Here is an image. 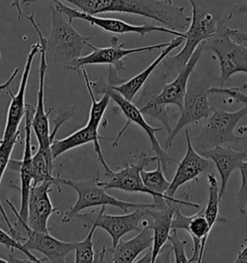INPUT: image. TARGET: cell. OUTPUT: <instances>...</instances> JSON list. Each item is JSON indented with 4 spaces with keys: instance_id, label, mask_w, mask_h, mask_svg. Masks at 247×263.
<instances>
[{
    "instance_id": "1",
    "label": "cell",
    "mask_w": 247,
    "mask_h": 263,
    "mask_svg": "<svg viewBox=\"0 0 247 263\" xmlns=\"http://www.w3.org/2000/svg\"><path fill=\"white\" fill-rule=\"evenodd\" d=\"M42 0H22V4L29 6ZM77 6L90 15L105 13H121L143 16L153 20L172 30L186 31L191 17L185 14L184 6H175L165 0H63Z\"/></svg>"
},
{
    "instance_id": "2",
    "label": "cell",
    "mask_w": 247,
    "mask_h": 263,
    "mask_svg": "<svg viewBox=\"0 0 247 263\" xmlns=\"http://www.w3.org/2000/svg\"><path fill=\"white\" fill-rule=\"evenodd\" d=\"M192 7V16L188 28L184 32L186 36L185 47L173 57H166L162 61L161 71L168 78L171 74H178L188 62L195 49L203 42L211 38L220 30L227 27V24L231 20V14H225L223 11L205 3L202 0H188Z\"/></svg>"
},
{
    "instance_id": "3",
    "label": "cell",
    "mask_w": 247,
    "mask_h": 263,
    "mask_svg": "<svg viewBox=\"0 0 247 263\" xmlns=\"http://www.w3.org/2000/svg\"><path fill=\"white\" fill-rule=\"evenodd\" d=\"M23 18L27 20L30 23L35 31L37 32L40 42V67H39V91L38 97H37V106L35 107V112L32 118V130L35 133L36 138L38 141L39 148L45 156L46 160L50 165L54 166V159L52 154H51V143L54 139H55V135L59 130L60 126L64 124L70 117L63 118L61 116L57 117V119L54 121L55 126L54 130L50 132L49 127V114L51 113L52 109L50 108L47 112L46 111L45 106V83H46V71H47V63H46V38L43 35L41 31L39 24L35 20V13L32 12L31 15H24Z\"/></svg>"
},
{
    "instance_id": "4",
    "label": "cell",
    "mask_w": 247,
    "mask_h": 263,
    "mask_svg": "<svg viewBox=\"0 0 247 263\" xmlns=\"http://www.w3.org/2000/svg\"><path fill=\"white\" fill-rule=\"evenodd\" d=\"M99 178L77 181L60 178V183L73 188L77 194V201L62 218L63 224L70 223L78 213L86 209L96 206H116L128 212L130 209H152L154 203H140L121 201L107 193V190L100 185Z\"/></svg>"
},
{
    "instance_id": "5",
    "label": "cell",
    "mask_w": 247,
    "mask_h": 263,
    "mask_svg": "<svg viewBox=\"0 0 247 263\" xmlns=\"http://www.w3.org/2000/svg\"><path fill=\"white\" fill-rule=\"evenodd\" d=\"M189 85L185 93L183 107L180 112L177 124L172 128L165 142V151L173 144L179 132L189 124H197L202 120L207 119L214 111L215 107L208 100L210 89V78L206 74L201 76L193 71L188 80Z\"/></svg>"
},
{
    "instance_id": "6",
    "label": "cell",
    "mask_w": 247,
    "mask_h": 263,
    "mask_svg": "<svg viewBox=\"0 0 247 263\" xmlns=\"http://www.w3.org/2000/svg\"><path fill=\"white\" fill-rule=\"evenodd\" d=\"M91 86H92L93 91L95 95H100V93H108L110 99L116 103V109L123 114V116L127 119V124L122 128V130L118 133L115 141L113 142V146H117L119 141L121 139L126 129L131 124H136L138 125L140 128H142L144 132H146L151 145H152V149L155 155L157 156V160L162 164V170L164 173H167L166 170V165L169 162H179L175 158H173L171 155L162 148L158 139L155 136V133L157 132H162V127H153L152 125L148 124L144 118V114L140 111V109L133 103L132 101H129L125 99L121 93H118L114 89H112L108 83H103L101 80L100 81H91Z\"/></svg>"
},
{
    "instance_id": "7",
    "label": "cell",
    "mask_w": 247,
    "mask_h": 263,
    "mask_svg": "<svg viewBox=\"0 0 247 263\" xmlns=\"http://www.w3.org/2000/svg\"><path fill=\"white\" fill-rule=\"evenodd\" d=\"M247 115V106L235 112L215 109L205 119L201 130L191 139L193 147L197 153L222 146L226 143H239L244 139L242 135H236L235 129L239 121Z\"/></svg>"
},
{
    "instance_id": "8",
    "label": "cell",
    "mask_w": 247,
    "mask_h": 263,
    "mask_svg": "<svg viewBox=\"0 0 247 263\" xmlns=\"http://www.w3.org/2000/svg\"><path fill=\"white\" fill-rule=\"evenodd\" d=\"M91 38L80 35L63 14L51 6V28L46 38V53L57 62L68 66L79 58Z\"/></svg>"
},
{
    "instance_id": "9",
    "label": "cell",
    "mask_w": 247,
    "mask_h": 263,
    "mask_svg": "<svg viewBox=\"0 0 247 263\" xmlns=\"http://www.w3.org/2000/svg\"><path fill=\"white\" fill-rule=\"evenodd\" d=\"M229 29L227 26L202 43L203 49L213 51L219 61L220 87H225L236 73L247 74V47L232 39ZM240 89H247V83Z\"/></svg>"
},
{
    "instance_id": "10",
    "label": "cell",
    "mask_w": 247,
    "mask_h": 263,
    "mask_svg": "<svg viewBox=\"0 0 247 263\" xmlns=\"http://www.w3.org/2000/svg\"><path fill=\"white\" fill-rule=\"evenodd\" d=\"M169 43H162L153 46L135 47V48H123V43H120L119 39L113 36L111 38V46L108 47H97L90 42L87 43V47L92 48V52L86 56H80L73 62L69 63L67 68L69 70L77 71L82 67L88 65H108V67H113L120 71L125 70L123 59L131 54L151 52L157 49H162L167 47Z\"/></svg>"
},
{
    "instance_id": "11",
    "label": "cell",
    "mask_w": 247,
    "mask_h": 263,
    "mask_svg": "<svg viewBox=\"0 0 247 263\" xmlns=\"http://www.w3.org/2000/svg\"><path fill=\"white\" fill-rule=\"evenodd\" d=\"M55 3V8L57 9L59 12H61L63 15L69 17V23L73 24L74 20H81L87 22L91 24L92 26H97L100 27V29L104 31L110 32V33H115V34H137L141 37H144L149 33L153 32H161V33H167L170 35H175V36H181L185 37V33L183 32L176 31L172 30L167 27L164 26H157L154 24H144V25H134V24H128L126 22H123L121 20H116V18H107V17H100V16H95V15H90L84 13L82 11H79L77 9L69 8L66 6L64 3H62L61 0H54Z\"/></svg>"
},
{
    "instance_id": "12",
    "label": "cell",
    "mask_w": 247,
    "mask_h": 263,
    "mask_svg": "<svg viewBox=\"0 0 247 263\" xmlns=\"http://www.w3.org/2000/svg\"><path fill=\"white\" fill-rule=\"evenodd\" d=\"M107 206H100L98 213H78L77 217L84 228L95 226L108 232L111 237L112 247H115L123 235L129 232H139L141 222L146 217L145 209H135L131 213L126 215H109L105 213Z\"/></svg>"
},
{
    "instance_id": "13",
    "label": "cell",
    "mask_w": 247,
    "mask_h": 263,
    "mask_svg": "<svg viewBox=\"0 0 247 263\" xmlns=\"http://www.w3.org/2000/svg\"><path fill=\"white\" fill-rule=\"evenodd\" d=\"M154 206L152 209H145L146 216L152 219L150 228L153 231V246H152V263H154L161 248L167 242L170 232L172 230L173 218L177 210L182 205L200 209L198 203H194L187 200L166 199L162 198L154 201Z\"/></svg>"
},
{
    "instance_id": "14",
    "label": "cell",
    "mask_w": 247,
    "mask_h": 263,
    "mask_svg": "<svg viewBox=\"0 0 247 263\" xmlns=\"http://www.w3.org/2000/svg\"><path fill=\"white\" fill-rule=\"evenodd\" d=\"M6 203L15 214L17 223L21 224L26 233V241L23 243L24 249L27 251H36L41 253L48 262L65 263L66 257L75 250V242H64L54 238L49 232H38L27 224L20 215L19 211L10 200H6Z\"/></svg>"
},
{
    "instance_id": "15",
    "label": "cell",
    "mask_w": 247,
    "mask_h": 263,
    "mask_svg": "<svg viewBox=\"0 0 247 263\" xmlns=\"http://www.w3.org/2000/svg\"><path fill=\"white\" fill-rule=\"evenodd\" d=\"M157 156H149L145 153L139 155L138 162L131 164L128 161L125 162V167L120 171H105V181H99L100 185L105 190L119 189L127 193H141L154 196V193L150 191L144 185L141 178V171L144 170L149 164L157 161Z\"/></svg>"
},
{
    "instance_id": "16",
    "label": "cell",
    "mask_w": 247,
    "mask_h": 263,
    "mask_svg": "<svg viewBox=\"0 0 247 263\" xmlns=\"http://www.w3.org/2000/svg\"><path fill=\"white\" fill-rule=\"evenodd\" d=\"M35 112V107L30 104H26L24 114V149L22 160H10L7 169L17 171L20 173V192H21V209L20 215L23 220L27 221V206L30 189L33 185V174H32V157L33 147L31 142L32 132V118Z\"/></svg>"
},
{
    "instance_id": "17",
    "label": "cell",
    "mask_w": 247,
    "mask_h": 263,
    "mask_svg": "<svg viewBox=\"0 0 247 263\" xmlns=\"http://www.w3.org/2000/svg\"><path fill=\"white\" fill-rule=\"evenodd\" d=\"M203 51H204V49H203L202 44H201L200 46L195 49L191 57L189 58L188 62L185 64V67L179 71L177 77L173 81H171L169 83H166L165 85L163 86L162 91L154 98L138 100L136 101L135 105L139 107L146 102L152 101V102L162 104V105H175L181 110L183 107L184 99H185L186 90H187L188 80L190 78L191 73L194 71L196 65L199 62Z\"/></svg>"
},
{
    "instance_id": "18",
    "label": "cell",
    "mask_w": 247,
    "mask_h": 263,
    "mask_svg": "<svg viewBox=\"0 0 247 263\" xmlns=\"http://www.w3.org/2000/svg\"><path fill=\"white\" fill-rule=\"evenodd\" d=\"M40 42L34 44L31 47L30 51L27 55L25 66L23 69V77L21 83L19 86L17 92L14 93L10 89H6L8 93L11 97V102L9 104L7 112V120H6V124L4 128V133L2 139H8L12 136H14L19 132L20 124L24 119V114H25V93L27 89V84L29 80V76H30L31 68L32 64L34 61L35 56L40 53Z\"/></svg>"
},
{
    "instance_id": "19",
    "label": "cell",
    "mask_w": 247,
    "mask_h": 263,
    "mask_svg": "<svg viewBox=\"0 0 247 263\" xmlns=\"http://www.w3.org/2000/svg\"><path fill=\"white\" fill-rule=\"evenodd\" d=\"M51 185H54L51 181H44L31 187L26 223L31 229L38 232H49L47 227L49 218L52 214L60 213L49 197Z\"/></svg>"
},
{
    "instance_id": "20",
    "label": "cell",
    "mask_w": 247,
    "mask_h": 263,
    "mask_svg": "<svg viewBox=\"0 0 247 263\" xmlns=\"http://www.w3.org/2000/svg\"><path fill=\"white\" fill-rule=\"evenodd\" d=\"M185 137L187 144L186 153L184 158L180 162H178L179 165L177 171L172 181L170 182L168 190L165 193L169 198H175V195L180 187L185 185L186 182L198 178L202 173L208 171L214 165V163L208 158L204 157L194 149L188 129L185 130Z\"/></svg>"
},
{
    "instance_id": "21",
    "label": "cell",
    "mask_w": 247,
    "mask_h": 263,
    "mask_svg": "<svg viewBox=\"0 0 247 263\" xmlns=\"http://www.w3.org/2000/svg\"><path fill=\"white\" fill-rule=\"evenodd\" d=\"M172 229L185 230L189 233L193 241V255L191 258H188V262H202L211 232L203 209L191 216H185L179 209L173 218Z\"/></svg>"
},
{
    "instance_id": "22",
    "label": "cell",
    "mask_w": 247,
    "mask_h": 263,
    "mask_svg": "<svg viewBox=\"0 0 247 263\" xmlns=\"http://www.w3.org/2000/svg\"><path fill=\"white\" fill-rule=\"evenodd\" d=\"M204 157L208 158L219 173L221 178V184L219 187V197L222 200L229 182V178L231 177L232 173L236 169L239 168V166L246 158L247 151L244 149L242 152H237L233 149L231 147H218L209 148L207 151L198 153Z\"/></svg>"
},
{
    "instance_id": "23",
    "label": "cell",
    "mask_w": 247,
    "mask_h": 263,
    "mask_svg": "<svg viewBox=\"0 0 247 263\" xmlns=\"http://www.w3.org/2000/svg\"><path fill=\"white\" fill-rule=\"evenodd\" d=\"M105 138L99 134V132L93 129L88 124H86L84 127L78 129L73 134L69 135L68 137L61 140L54 139L51 143V154L54 156V159L58 158L62 155L66 154L67 152L72 151L76 147L84 146L86 144L93 143L94 151L98 155V160L100 161L104 170H110V167L104 159V156L102 155L101 147H100V139ZM107 139V138H105Z\"/></svg>"
},
{
    "instance_id": "24",
    "label": "cell",
    "mask_w": 247,
    "mask_h": 263,
    "mask_svg": "<svg viewBox=\"0 0 247 263\" xmlns=\"http://www.w3.org/2000/svg\"><path fill=\"white\" fill-rule=\"evenodd\" d=\"M153 246V231L150 228V222L144 221L141 224V230L133 238L123 241L120 240L115 247H112L111 261L114 263L134 262L143 252L152 249Z\"/></svg>"
},
{
    "instance_id": "25",
    "label": "cell",
    "mask_w": 247,
    "mask_h": 263,
    "mask_svg": "<svg viewBox=\"0 0 247 263\" xmlns=\"http://www.w3.org/2000/svg\"><path fill=\"white\" fill-rule=\"evenodd\" d=\"M185 37L176 36L175 39L169 42V45L167 47L162 48V52L158 55V57L154 60V62L151 63L143 71H141L140 73L136 74L131 79H127L120 85L111 86L109 84L108 85L110 86L112 89H114L118 93H121L125 99L132 101L135 95L138 93L143 86L145 85L148 79L152 77L155 69H157V67L168 56L170 52H172L174 49L180 47L185 42Z\"/></svg>"
},
{
    "instance_id": "26",
    "label": "cell",
    "mask_w": 247,
    "mask_h": 263,
    "mask_svg": "<svg viewBox=\"0 0 247 263\" xmlns=\"http://www.w3.org/2000/svg\"><path fill=\"white\" fill-rule=\"evenodd\" d=\"M208 201L207 205L203 208L204 215L207 219L208 226L213 231L216 223H226L227 219L220 215L219 205L221 199L219 197V185L216 175L210 173L208 175Z\"/></svg>"
},
{
    "instance_id": "27",
    "label": "cell",
    "mask_w": 247,
    "mask_h": 263,
    "mask_svg": "<svg viewBox=\"0 0 247 263\" xmlns=\"http://www.w3.org/2000/svg\"><path fill=\"white\" fill-rule=\"evenodd\" d=\"M80 70L82 72V76L84 78L85 85H86L87 91H88L90 99H91V108H90V112H89V120H88L87 124L90 127H92L93 129L99 132V127H100L101 121L103 119L104 113L108 109L111 99H110L108 93H103V97L100 99V101H97L96 100V95L94 93L92 86H91V80L89 79L85 67H82Z\"/></svg>"
},
{
    "instance_id": "28",
    "label": "cell",
    "mask_w": 247,
    "mask_h": 263,
    "mask_svg": "<svg viewBox=\"0 0 247 263\" xmlns=\"http://www.w3.org/2000/svg\"><path fill=\"white\" fill-rule=\"evenodd\" d=\"M156 162H157V168L155 170L150 171V172H147L145 170L141 171L140 175H141L142 181L144 185L154 193V196L152 197L154 201L160 198L174 199V198H169L165 195L166 191L169 188L170 181L165 178L164 171L162 170V164L160 162V160H157Z\"/></svg>"
},
{
    "instance_id": "29",
    "label": "cell",
    "mask_w": 247,
    "mask_h": 263,
    "mask_svg": "<svg viewBox=\"0 0 247 263\" xmlns=\"http://www.w3.org/2000/svg\"><path fill=\"white\" fill-rule=\"evenodd\" d=\"M97 230V227L92 226L90 232L86 238L82 241L75 242V262H95V252H94V242L93 236Z\"/></svg>"
},
{
    "instance_id": "30",
    "label": "cell",
    "mask_w": 247,
    "mask_h": 263,
    "mask_svg": "<svg viewBox=\"0 0 247 263\" xmlns=\"http://www.w3.org/2000/svg\"><path fill=\"white\" fill-rule=\"evenodd\" d=\"M0 245H3L4 247L9 249L11 253H13L15 250L20 251L21 253H23V255H25L28 259H30L32 262H48L46 257L38 258L37 256L33 255L30 251H27L26 249H24L23 243L21 241L14 238L10 233L4 232L1 228H0Z\"/></svg>"
},
{
    "instance_id": "31",
    "label": "cell",
    "mask_w": 247,
    "mask_h": 263,
    "mask_svg": "<svg viewBox=\"0 0 247 263\" xmlns=\"http://www.w3.org/2000/svg\"><path fill=\"white\" fill-rule=\"evenodd\" d=\"M20 139V132L8 139L0 141V184L3 176L7 170L8 165L11 160L12 153L14 151L17 140Z\"/></svg>"
},
{
    "instance_id": "32",
    "label": "cell",
    "mask_w": 247,
    "mask_h": 263,
    "mask_svg": "<svg viewBox=\"0 0 247 263\" xmlns=\"http://www.w3.org/2000/svg\"><path fill=\"white\" fill-rule=\"evenodd\" d=\"M167 241L169 242L172 252L174 253L175 262H188V258L185 254V245L187 244V242L180 238L177 229L171 230Z\"/></svg>"
},
{
    "instance_id": "33",
    "label": "cell",
    "mask_w": 247,
    "mask_h": 263,
    "mask_svg": "<svg viewBox=\"0 0 247 263\" xmlns=\"http://www.w3.org/2000/svg\"><path fill=\"white\" fill-rule=\"evenodd\" d=\"M239 171L241 174V185L237 196L238 206L241 215H244L247 210V162L243 161L239 166Z\"/></svg>"
},
{
    "instance_id": "34",
    "label": "cell",
    "mask_w": 247,
    "mask_h": 263,
    "mask_svg": "<svg viewBox=\"0 0 247 263\" xmlns=\"http://www.w3.org/2000/svg\"><path fill=\"white\" fill-rule=\"evenodd\" d=\"M209 93H224L229 96V98L235 102L243 103L247 106V93H243L241 89L237 88H226V87H213L209 89Z\"/></svg>"
},
{
    "instance_id": "35",
    "label": "cell",
    "mask_w": 247,
    "mask_h": 263,
    "mask_svg": "<svg viewBox=\"0 0 247 263\" xmlns=\"http://www.w3.org/2000/svg\"><path fill=\"white\" fill-rule=\"evenodd\" d=\"M171 253H172V248L167 241L160 250L157 256L155 258L154 262H171Z\"/></svg>"
},
{
    "instance_id": "36",
    "label": "cell",
    "mask_w": 247,
    "mask_h": 263,
    "mask_svg": "<svg viewBox=\"0 0 247 263\" xmlns=\"http://www.w3.org/2000/svg\"><path fill=\"white\" fill-rule=\"evenodd\" d=\"M0 213H1V215L3 217V219H4V221H5V223L7 224L8 228H9V233L15 238L16 240H19V241H21L22 238H23V236H22V234L20 233V232H17L16 230H15V227L11 223V221H10V219L8 218L7 213H6V211H5V209L2 206V204H1V202H0Z\"/></svg>"
},
{
    "instance_id": "37",
    "label": "cell",
    "mask_w": 247,
    "mask_h": 263,
    "mask_svg": "<svg viewBox=\"0 0 247 263\" xmlns=\"http://www.w3.org/2000/svg\"><path fill=\"white\" fill-rule=\"evenodd\" d=\"M229 32L232 39L236 41L237 43L242 44L243 42H247V32H241L232 28L229 29Z\"/></svg>"
},
{
    "instance_id": "38",
    "label": "cell",
    "mask_w": 247,
    "mask_h": 263,
    "mask_svg": "<svg viewBox=\"0 0 247 263\" xmlns=\"http://www.w3.org/2000/svg\"><path fill=\"white\" fill-rule=\"evenodd\" d=\"M20 68L17 67V68H15V70H14V71L12 72V74L10 76V78H8L7 81H5L4 83H2V84H0V92L1 91H5L6 89H8V87H9V85L14 81V79H15V77L17 76V73H19V71H20Z\"/></svg>"
},
{
    "instance_id": "39",
    "label": "cell",
    "mask_w": 247,
    "mask_h": 263,
    "mask_svg": "<svg viewBox=\"0 0 247 263\" xmlns=\"http://www.w3.org/2000/svg\"><path fill=\"white\" fill-rule=\"evenodd\" d=\"M233 15L235 14H247V3H239L232 10Z\"/></svg>"
},
{
    "instance_id": "40",
    "label": "cell",
    "mask_w": 247,
    "mask_h": 263,
    "mask_svg": "<svg viewBox=\"0 0 247 263\" xmlns=\"http://www.w3.org/2000/svg\"><path fill=\"white\" fill-rule=\"evenodd\" d=\"M12 6L17 10L19 21L23 20V10H22V0H12Z\"/></svg>"
},
{
    "instance_id": "41",
    "label": "cell",
    "mask_w": 247,
    "mask_h": 263,
    "mask_svg": "<svg viewBox=\"0 0 247 263\" xmlns=\"http://www.w3.org/2000/svg\"><path fill=\"white\" fill-rule=\"evenodd\" d=\"M236 262H247V245L239 252V256L236 259Z\"/></svg>"
},
{
    "instance_id": "42",
    "label": "cell",
    "mask_w": 247,
    "mask_h": 263,
    "mask_svg": "<svg viewBox=\"0 0 247 263\" xmlns=\"http://www.w3.org/2000/svg\"><path fill=\"white\" fill-rule=\"evenodd\" d=\"M135 262H152V249H149L146 255L139 259H136Z\"/></svg>"
},
{
    "instance_id": "43",
    "label": "cell",
    "mask_w": 247,
    "mask_h": 263,
    "mask_svg": "<svg viewBox=\"0 0 247 263\" xmlns=\"http://www.w3.org/2000/svg\"><path fill=\"white\" fill-rule=\"evenodd\" d=\"M105 252H107V248L104 246V247L102 248L101 253H99V254L95 255V262H103L104 261Z\"/></svg>"
},
{
    "instance_id": "44",
    "label": "cell",
    "mask_w": 247,
    "mask_h": 263,
    "mask_svg": "<svg viewBox=\"0 0 247 263\" xmlns=\"http://www.w3.org/2000/svg\"><path fill=\"white\" fill-rule=\"evenodd\" d=\"M238 133L239 135H242V136H244V134H247V125H242V126L239 127Z\"/></svg>"
},
{
    "instance_id": "45",
    "label": "cell",
    "mask_w": 247,
    "mask_h": 263,
    "mask_svg": "<svg viewBox=\"0 0 247 263\" xmlns=\"http://www.w3.org/2000/svg\"><path fill=\"white\" fill-rule=\"evenodd\" d=\"M0 262H10V261L7 260V259H5V258H3V257H1V256H0Z\"/></svg>"
},
{
    "instance_id": "46",
    "label": "cell",
    "mask_w": 247,
    "mask_h": 263,
    "mask_svg": "<svg viewBox=\"0 0 247 263\" xmlns=\"http://www.w3.org/2000/svg\"><path fill=\"white\" fill-rule=\"evenodd\" d=\"M166 2H168L170 4H173V0H165Z\"/></svg>"
},
{
    "instance_id": "47",
    "label": "cell",
    "mask_w": 247,
    "mask_h": 263,
    "mask_svg": "<svg viewBox=\"0 0 247 263\" xmlns=\"http://www.w3.org/2000/svg\"><path fill=\"white\" fill-rule=\"evenodd\" d=\"M0 61H1V53H0Z\"/></svg>"
}]
</instances>
